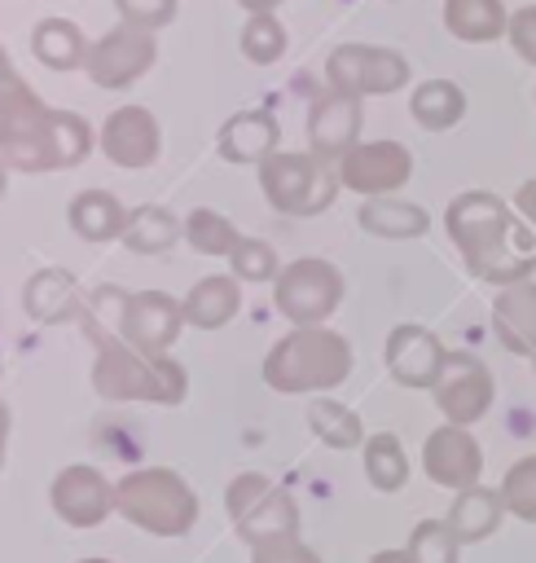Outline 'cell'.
Returning a JSON list of instances; mask_svg holds the SVG:
<instances>
[{
  "instance_id": "37",
  "label": "cell",
  "mask_w": 536,
  "mask_h": 563,
  "mask_svg": "<svg viewBox=\"0 0 536 563\" xmlns=\"http://www.w3.org/2000/svg\"><path fill=\"white\" fill-rule=\"evenodd\" d=\"M228 264H233V277L237 282H272L281 273V260H277V251L264 238H242L233 246Z\"/></svg>"
},
{
  "instance_id": "9",
  "label": "cell",
  "mask_w": 536,
  "mask_h": 563,
  "mask_svg": "<svg viewBox=\"0 0 536 563\" xmlns=\"http://www.w3.org/2000/svg\"><path fill=\"white\" fill-rule=\"evenodd\" d=\"M325 79L334 92L351 97H387L409 84V62L395 48H369V44H338L325 57Z\"/></svg>"
},
{
  "instance_id": "44",
  "label": "cell",
  "mask_w": 536,
  "mask_h": 563,
  "mask_svg": "<svg viewBox=\"0 0 536 563\" xmlns=\"http://www.w3.org/2000/svg\"><path fill=\"white\" fill-rule=\"evenodd\" d=\"M4 440H9V409L0 400V466H4Z\"/></svg>"
},
{
  "instance_id": "33",
  "label": "cell",
  "mask_w": 536,
  "mask_h": 563,
  "mask_svg": "<svg viewBox=\"0 0 536 563\" xmlns=\"http://www.w3.org/2000/svg\"><path fill=\"white\" fill-rule=\"evenodd\" d=\"M92 145H97V136H92V128H88L83 114H75V110H53V163H57V167L83 163Z\"/></svg>"
},
{
  "instance_id": "34",
  "label": "cell",
  "mask_w": 536,
  "mask_h": 563,
  "mask_svg": "<svg viewBox=\"0 0 536 563\" xmlns=\"http://www.w3.org/2000/svg\"><path fill=\"white\" fill-rule=\"evenodd\" d=\"M457 550H461V541L453 537L448 519H422L404 545L409 563H457Z\"/></svg>"
},
{
  "instance_id": "24",
  "label": "cell",
  "mask_w": 536,
  "mask_h": 563,
  "mask_svg": "<svg viewBox=\"0 0 536 563\" xmlns=\"http://www.w3.org/2000/svg\"><path fill=\"white\" fill-rule=\"evenodd\" d=\"M356 220H360V229L365 233H373V238H422L426 229H431V216L417 207V202H404V198H391V194H382V198H365V207L356 211Z\"/></svg>"
},
{
  "instance_id": "45",
  "label": "cell",
  "mask_w": 536,
  "mask_h": 563,
  "mask_svg": "<svg viewBox=\"0 0 536 563\" xmlns=\"http://www.w3.org/2000/svg\"><path fill=\"white\" fill-rule=\"evenodd\" d=\"M9 70H13V66H9V53L0 48V75H9Z\"/></svg>"
},
{
  "instance_id": "26",
  "label": "cell",
  "mask_w": 536,
  "mask_h": 563,
  "mask_svg": "<svg viewBox=\"0 0 536 563\" xmlns=\"http://www.w3.org/2000/svg\"><path fill=\"white\" fill-rule=\"evenodd\" d=\"M31 53L40 66L48 70H79L88 62V44H83V31L66 18H44L35 31H31Z\"/></svg>"
},
{
  "instance_id": "32",
  "label": "cell",
  "mask_w": 536,
  "mask_h": 563,
  "mask_svg": "<svg viewBox=\"0 0 536 563\" xmlns=\"http://www.w3.org/2000/svg\"><path fill=\"white\" fill-rule=\"evenodd\" d=\"M185 238L198 255H233V246L242 242V233L233 229L228 216H220L215 207H193L185 216Z\"/></svg>"
},
{
  "instance_id": "39",
  "label": "cell",
  "mask_w": 536,
  "mask_h": 563,
  "mask_svg": "<svg viewBox=\"0 0 536 563\" xmlns=\"http://www.w3.org/2000/svg\"><path fill=\"white\" fill-rule=\"evenodd\" d=\"M114 9L123 13V22H136V26H167L176 18V0H114Z\"/></svg>"
},
{
  "instance_id": "36",
  "label": "cell",
  "mask_w": 536,
  "mask_h": 563,
  "mask_svg": "<svg viewBox=\"0 0 536 563\" xmlns=\"http://www.w3.org/2000/svg\"><path fill=\"white\" fill-rule=\"evenodd\" d=\"M242 53L255 66L281 62V53H286V26L272 13H250L246 26H242Z\"/></svg>"
},
{
  "instance_id": "29",
  "label": "cell",
  "mask_w": 536,
  "mask_h": 563,
  "mask_svg": "<svg viewBox=\"0 0 536 563\" xmlns=\"http://www.w3.org/2000/svg\"><path fill=\"white\" fill-rule=\"evenodd\" d=\"M180 233H185V224H180L167 207L145 202V207H136V211L127 216L123 246H127V251H136V255H158V251H167Z\"/></svg>"
},
{
  "instance_id": "7",
  "label": "cell",
  "mask_w": 536,
  "mask_h": 563,
  "mask_svg": "<svg viewBox=\"0 0 536 563\" xmlns=\"http://www.w3.org/2000/svg\"><path fill=\"white\" fill-rule=\"evenodd\" d=\"M224 506L228 519L237 528V537L246 545L272 541V537H294L299 532V506L286 488H277L272 479H264L259 471H242L228 479L224 488Z\"/></svg>"
},
{
  "instance_id": "14",
  "label": "cell",
  "mask_w": 536,
  "mask_h": 563,
  "mask_svg": "<svg viewBox=\"0 0 536 563\" xmlns=\"http://www.w3.org/2000/svg\"><path fill=\"white\" fill-rule=\"evenodd\" d=\"M48 501H53L57 519H66L70 528H97L114 510V484L97 466L75 462V466H66V471L53 475Z\"/></svg>"
},
{
  "instance_id": "16",
  "label": "cell",
  "mask_w": 536,
  "mask_h": 563,
  "mask_svg": "<svg viewBox=\"0 0 536 563\" xmlns=\"http://www.w3.org/2000/svg\"><path fill=\"white\" fill-rule=\"evenodd\" d=\"M422 466H426V475H431L435 484L461 493V488H474V484H479V475H483V449H479V440H474L466 427L444 422L439 431L426 435V444H422Z\"/></svg>"
},
{
  "instance_id": "13",
  "label": "cell",
  "mask_w": 536,
  "mask_h": 563,
  "mask_svg": "<svg viewBox=\"0 0 536 563\" xmlns=\"http://www.w3.org/2000/svg\"><path fill=\"white\" fill-rule=\"evenodd\" d=\"M97 145L114 167L141 172L163 154V132H158V119L145 106H119V110L105 114Z\"/></svg>"
},
{
  "instance_id": "27",
  "label": "cell",
  "mask_w": 536,
  "mask_h": 563,
  "mask_svg": "<svg viewBox=\"0 0 536 563\" xmlns=\"http://www.w3.org/2000/svg\"><path fill=\"white\" fill-rule=\"evenodd\" d=\"M501 497L492 493V488H461L457 493V501H453V510H448V528H453V537L461 541V545H470V541H483V537H492V528L501 523Z\"/></svg>"
},
{
  "instance_id": "47",
  "label": "cell",
  "mask_w": 536,
  "mask_h": 563,
  "mask_svg": "<svg viewBox=\"0 0 536 563\" xmlns=\"http://www.w3.org/2000/svg\"><path fill=\"white\" fill-rule=\"evenodd\" d=\"M0 194H4V163H0Z\"/></svg>"
},
{
  "instance_id": "17",
  "label": "cell",
  "mask_w": 536,
  "mask_h": 563,
  "mask_svg": "<svg viewBox=\"0 0 536 563\" xmlns=\"http://www.w3.org/2000/svg\"><path fill=\"white\" fill-rule=\"evenodd\" d=\"M360 141V97L351 92H321L308 110V145L316 158H343Z\"/></svg>"
},
{
  "instance_id": "46",
  "label": "cell",
  "mask_w": 536,
  "mask_h": 563,
  "mask_svg": "<svg viewBox=\"0 0 536 563\" xmlns=\"http://www.w3.org/2000/svg\"><path fill=\"white\" fill-rule=\"evenodd\" d=\"M79 563H110V559H79Z\"/></svg>"
},
{
  "instance_id": "42",
  "label": "cell",
  "mask_w": 536,
  "mask_h": 563,
  "mask_svg": "<svg viewBox=\"0 0 536 563\" xmlns=\"http://www.w3.org/2000/svg\"><path fill=\"white\" fill-rule=\"evenodd\" d=\"M237 4H242L246 13H272V9L281 4V0H237Z\"/></svg>"
},
{
  "instance_id": "12",
  "label": "cell",
  "mask_w": 536,
  "mask_h": 563,
  "mask_svg": "<svg viewBox=\"0 0 536 563\" xmlns=\"http://www.w3.org/2000/svg\"><path fill=\"white\" fill-rule=\"evenodd\" d=\"M409 176H413V154L400 141H356L338 158V185H347L365 198L395 194Z\"/></svg>"
},
{
  "instance_id": "43",
  "label": "cell",
  "mask_w": 536,
  "mask_h": 563,
  "mask_svg": "<svg viewBox=\"0 0 536 563\" xmlns=\"http://www.w3.org/2000/svg\"><path fill=\"white\" fill-rule=\"evenodd\" d=\"M369 563H409V554L404 550H378Z\"/></svg>"
},
{
  "instance_id": "5",
  "label": "cell",
  "mask_w": 536,
  "mask_h": 563,
  "mask_svg": "<svg viewBox=\"0 0 536 563\" xmlns=\"http://www.w3.org/2000/svg\"><path fill=\"white\" fill-rule=\"evenodd\" d=\"M0 163L18 172H53V106L9 70L0 75Z\"/></svg>"
},
{
  "instance_id": "4",
  "label": "cell",
  "mask_w": 536,
  "mask_h": 563,
  "mask_svg": "<svg viewBox=\"0 0 536 563\" xmlns=\"http://www.w3.org/2000/svg\"><path fill=\"white\" fill-rule=\"evenodd\" d=\"M114 510L154 537H185L198 519V493L171 466H141L114 484Z\"/></svg>"
},
{
  "instance_id": "2",
  "label": "cell",
  "mask_w": 536,
  "mask_h": 563,
  "mask_svg": "<svg viewBox=\"0 0 536 563\" xmlns=\"http://www.w3.org/2000/svg\"><path fill=\"white\" fill-rule=\"evenodd\" d=\"M88 334L97 343L92 387L105 400H149V405H180L185 400L189 378L171 356H149L110 330H88Z\"/></svg>"
},
{
  "instance_id": "15",
  "label": "cell",
  "mask_w": 536,
  "mask_h": 563,
  "mask_svg": "<svg viewBox=\"0 0 536 563\" xmlns=\"http://www.w3.org/2000/svg\"><path fill=\"white\" fill-rule=\"evenodd\" d=\"M180 325H185V308L171 295H163V290H136V295H127L123 317H119V334L132 347L149 352V356H167V347L176 343Z\"/></svg>"
},
{
  "instance_id": "6",
  "label": "cell",
  "mask_w": 536,
  "mask_h": 563,
  "mask_svg": "<svg viewBox=\"0 0 536 563\" xmlns=\"http://www.w3.org/2000/svg\"><path fill=\"white\" fill-rule=\"evenodd\" d=\"M259 185L281 216H321L338 198V172L316 154H268L259 163Z\"/></svg>"
},
{
  "instance_id": "23",
  "label": "cell",
  "mask_w": 536,
  "mask_h": 563,
  "mask_svg": "<svg viewBox=\"0 0 536 563\" xmlns=\"http://www.w3.org/2000/svg\"><path fill=\"white\" fill-rule=\"evenodd\" d=\"M185 321L198 325V330H220L224 321L237 317L242 308V282L228 277V273H211L202 282H193V290L185 295Z\"/></svg>"
},
{
  "instance_id": "30",
  "label": "cell",
  "mask_w": 536,
  "mask_h": 563,
  "mask_svg": "<svg viewBox=\"0 0 536 563\" xmlns=\"http://www.w3.org/2000/svg\"><path fill=\"white\" fill-rule=\"evenodd\" d=\"M308 427H312V435H316L321 444H330V449H356V444L365 440L360 418H356L343 400H330V396H316V400L308 405Z\"/></svg>"
},
{
  "instance_id": "38",
  "label": "cell",
  "mask_w": 536,
  "mask_h": 563,
  "mask_svg": "<svg viewBox=\"0 0 536 563\" xmlns=\"http://www.w3.org/2000/svg\"><path fill=\"white\" fill-rule=\"evenodd\" d=\"M250 563H321V559L294 532V537H272V541L250 545Z\"/></svg>"
},
{
  "instance_id": "18",
  "label": "cell",
  "mask_w": 536,
  "mask_h": 563,
  "mask_svg": "<svg viewBox=\"0 0 536 563\" xmlns=\"http://www.w3.org/2000/svg\"><path fill=\"white\" fill-rule=\"evenodd\" d=\"M448 347L426 325H395L387 334V369L404 387H435Z\"/></svg>"
},
{
  "instance_id": "21",
  "label": "cell",
  "mask_w": 536,
  "mask_h": 563,
  "mask_svg": "<svg viewBox=\"0 0 536 563\" xmlns=\"http://www.w3.org/2000/svg\"><path fill=\"white\" fill-rule=\"evenodd\" d=\"M277 141L281 128L268 110H237L215 136L224 163H264L268 154H277Z\"/></svg>"
},
{
  "instance_id": "19",
  "label": "cell",
  "mask_w": 536,
  "mask_h": 563,
  "mask_svg": "<svg viewBox=\"0 0 536 563\" xmlns=\"http://www.w3.org/2000/svg\"><path fill=\"white\" fill-rule=\"evenodd\" d=\"M83 303H88V295L79 290L75 273H66V268H40V273H31V282L22 286V308H26V317L40 321V325L79 321V317H83Z\"/></svg>"
},
{
  "instance_id": "1",
  "label": "cell",
  "mask_w": 536,
  "mask_h": 563,
  "mask_svg": "<svg viewBox=\"0 0 536 563\" xmlns=\"http://www.w3.org/2000/svg\"><path fill=\"white\" fill-rule=\"evenodd\" d=\"M444 229L457 242V251L474 277L496 282V286L527 282V273L536 264L532 238L518 229V220L510 216V207L496 194H488V189L457 194L444 211Z\"/></svg>"
},
{
  "instance_id": "31",
  "label": "cell",
  "mask_w": 536,
  "mask_h": 563,
  "mask_svg": "<svg viewBox=\"0 0 536 563\" xmlns=\"http://www.w3.org/2000/svg\"><path fill=\"white\" fill-rule=\"evenodd\" d=\"M365 475L378 493H395L404 488L409 479V457H404V444L391 435V431H378L365 440Z\"/></svg>"
},
{
  "instance_id": "35",
  "label": "cell",
  "mask_w": 536,
  "mask_h": 563,
  "mask_svg": "<svg viewBox=\"0 0 536 563\" xmlns=\"http://www.w3.org/2000/svg\"><path fill=\"white\" fill-rule=\"evenodd\" d=\"M496 497H501V506H505L514 519L536 523V453L518 457V462L505 471V479H501Z\"/></svg>"
},
{
  "instance_id": "3",
  "label": "cell",
  "mask_w": 536,
  "mask_h": 563,
  "mask_svg": "<svg viewBox=\"0 0 536 563\" xmlns=\"http://www.w3.org/2000/svg\"><path fill=\"white\" fill-rule=\"evenodd\" d=\"M351 374V343L325 325H294L264 356V383L281 396L330 391Z\"/></svg>"
},
{
  "instance_id": "41",
  "label": "cell",
  "mask_w": 536,
  "mask_h": 563,
  "mask_svg": "<svg viewBox=\"0 0 536 563\" xmlns=\"http://www.w3.org/2000/svg\"><path fill=\"white\" fill-rule=\"evenodd\" d=\"M514 202H518V211H523V216L536 224V180H527V185L518 189V198H514Z\"/></svg>"
},
{
  "instance_id": "40",
  "label": "cell",
  "mask_w": 536,
  "mask_h": 563,
  "mask_svg": "<svg viewBox=\"0 0 536 563\" xmlns=\"http://www.w3.org/2000/svg\"><path fill=\"white\" fill-rule=\"evenodd\" d=\"M505 35H510L514 53H518L523 62H532V66H536V4H523V9H514V13H510V26H505Z\"/></svg>"
},
{
  "instance_id": "8",
  "label": "cell",
  "mask_w": 536,
  "mask_h": 563,
  "mask_svg": "<svg viewBox=\"0 0 536 563\" xmlns=\"http://www.w3.org/2000/svg\"><path fill=\"white\" fill-rule=\"evenodd\" d=\"M338 299H343V273L321 255L294 260L272 277V303L294 325H325Z\"/></svg>"
},
{
  "instance_id": "11",
  "label": "cell",
  "mask_w": 536,
  "mask_h": 563,
  "mask_svg": "<svg viewBox=\"0 0 536 563\" xmlns=\"http://www.w3.org/2000/svg\"><path fill=\"white\" fill-rule=\"evenodd\" d=\"M492 391H496L492 387V369L474 352H448L444 365H439V378L431 387L444 422H453V427L479 422L488 413V405H492Z\"/></svg>"
},
{
  "instance_id": "28",
  "label": "cell",
  "mask_w": 536,
  "mask_h": 563,
  "mask_svg": "<svg viewBox=\"0 0 536 563\" xmlns=\"http://www.w3.org/2000/svg\"><path fill=\"white\" fill-rule=\"evenodd\" d=\"M409 110H413V119H417L426 132H448V128L466 114V92H461L453 79H426V84L413 88Z\"/></svg>"
},
{
  "instance_id": "20",
  "label": "cell",
  "mask_w": 536,
  "mask_h": 563,
  "mask_svg": "<svg viewBox=\"0 0 536 563\" xmlns=\"http://www.w3.org/2000/svg\"><path fill=\"white\" fill-rule=\"evenodd\" d=\"M492 330L514 356L536 361V282L501 286L492 303Z\"/></svg>"
},
{
  "instance_id": "10",
  "label": "cell",
  "mask_w": 536,
  "mask_h": 563,
  "mask_svg": "<svg viewBox=\"0 0 536 563\" xmlns=\"http://www.w3.org/2000/svg\"><path fill=\"white\" fill-rule=\"evenodd\" d=\"M158 57V44H154V31L149 26H136V22H123L114 31H105L92 48H88V79L97 88H127L136 84Z\"/></svg>"
},
{
  "instance_id": "25",
  "label": "cell",
  "mask_w": 536,
  "mask_h": 563,
  "mask_svg": "<svg viewBox=\"0 0 536 563\" xmlns=\"http://www.w3.org/2000/svg\"><path fill=\"white\" fill-rule=\"evenodd\" d=\"M444 26L466 44H488L505 35L510 13L501 0H444Z\"/></svg>"
},
{
  "instance_id": "22",
  "label": "cell",
  "mask_w": 536,
  "mask_h": 563,
  "mask_svg": "<svg viewBox=\"0 0 536 563\" xmlns=\"http://www.w3.org/2000/svg\"><path fill=\"white\" fill-rule=\"evenodd\" d=\"M127 216L132 211H123V202L110 189H83L66 207V220H70V229L83 242H114V238H123Z\"/></svg>"
}]
</instances>
